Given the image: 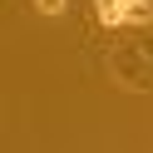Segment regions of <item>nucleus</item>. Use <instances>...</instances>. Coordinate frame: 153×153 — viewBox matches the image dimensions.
I'll return each mask as SVG.
<instances>
[{
	"instance_id": "nucleus-3",
	"label": "nucleus",
	"mask_w": 153,
	"mask_h": 153,
	"mask_svg": "<svg viewBox=\"0 0 153 153\" xmlns=\"http://www.w3.org/2000/svg\"><path fill=\"white\" fill-rule=\"evenodd\" d=\"M64 5H69V0H35L40 15H64Z\"/></svg>"
},
{
	"instance_id": "nucleus-1",
	"label": "nucleus",
	"mask_w": 153,
	"mask_h": 153,
	"mask_svg": "<svg viewBox=\"0 0 153 153\" xmlns=\"http://www.w3.org/2000/svg\"><path fill=\"white\" fill-rule=\"evenodd\" d=\"M128 10H133V0H94V15H99V25H109V30L128 25Z\"/></svg>"
},
{
	"instance_id": "nucleus-2",
	"label": "nucleus",
	"mask_w": 153,
	"mask_h": 153,
	"mask_svg": "<svg viewBox=\"0 0 153 153\" xmlns=\"http://www.w3.org/2000/svg\"><path fill=\"white\" fill-rule=\"evenodd\" d=\"M128 25H153V0H133V10H128Z\"/></svg>"
}]
</instances>
